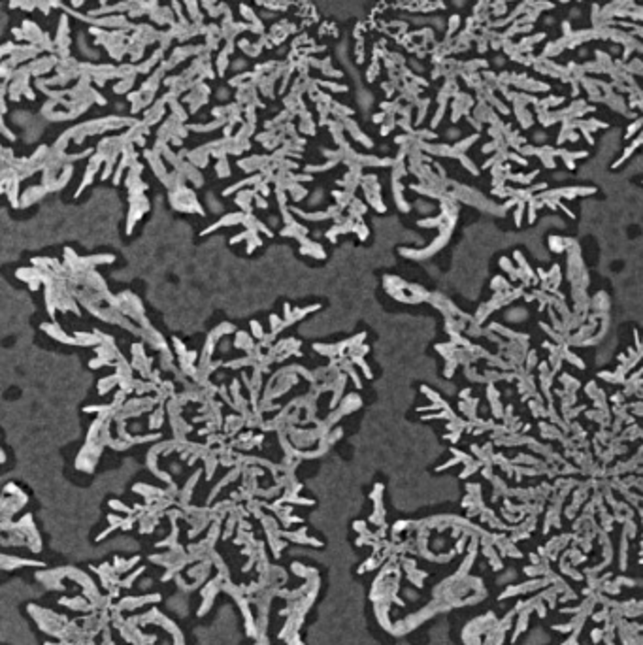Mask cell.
Segmentation results:
<instances>
[{"instance_id":"obj_1","label":"cell","mask_w":643,"mask_h":645,"mask_svg":"<svg viewBox=\"0 0 643 645\" xmlns=\"http://www.w3.org/2000/svg\"><path fill=\"white\" fill-rule=\"evenodd\" d=\"M170 202H172V206L178 209V211H183V213L204 215V209H202L200 202H198V198H196V194H194L191 189H187V187H181V189L170 191Z\"/></svg>"},{"instance_id":"obj_2","label":"cell","mask_w":643,"mask_h":645,"mask_svg":"<svg viewBox=\"0 0 643 645\" xmlns=\"http://www.w3.org/2000/svg\"><path fill=\"white\" fill-rule=\"evenodd\" d=\"M149 209V200L145 198V194H130V211H129V221H127V232H132L134 229V225L140 219H142V215L145 213Z\"/></svg>"},{"instance_id":"obj_3","label":"cell","mask_w":643,"mask_h":645,"mask_svg":"<svg viewBox=\"0 0 643 645\" xmlns=\"http://www.w3.org/2000/svg\"><path fill=\"white\" fill-rule=\"evenodd\" d=\"M17 278H19L21 281H25L32 291H38V289H40V283H43L42 270H40V268H36V266H30V268H19V270H17Z\"/></svg>"},{"instance_id":"obj_4","label":"cell","mask_w":643,"mask_h":645,"mask_svg":"<svg viewBox=\"0 0 643 645\" xmlns=\"http://www.w3.org/2000/svg\"><path fill=\"white\" fill-rule=\"evenodd\" d=\"M40 329H42L43 332H47V334H49L53 340H57V342H63V344H66V345H78L76 336H68L65 330L59 329L57 322H43Z\"/></svg>"},{"instance_id":"obj_5","label":"cell","mask_w":643,"mask_h":645,"mask_svg":"<svg viewBox=\"0 0 643 645\" xmlns=\"http://www.w3.org/2000/svg\"><path fill=\"white\" fill-rule=\"evenodd\" d=\"M245 215H247L245 211H238V213L223 215L221 219L215 223V225H209L207 229H204L202 236H206V234H209V232H213V230H217V229H221V227H234V225H240V223H243Z\"/></svg>"},{"instance_id":"obj_6","label":"cell","mask_w":643,"mask_h":645,"mask_svg":"<svg viewBox=\"0 0 643 645\" xmlns=\"http://www.w3.org/2000/svg\"><path fill=\"white\" fill-rule=\"evenodd\" d=\"M300 253L302 255H306V257L319 258V260H323V258L327 257V253H325V249H323V245L317 244V242H311V240H307V238L300 240Z\"/></svg>"},{"instance_id":"obj_7","label":"cell","mask_w":643,"mask_h":645,"mask_svg":"<svg viewBox=\"0 0 643 645\" xmlns=\"http://www.w3.org/2000/svg\"><path fill=\"white\" fill-rule=\"evenodd\" d=\"M234 345H236L238 349L245 351L247 355H251V353H255L258 349V344L255 342V338L251 336L249 332H243V330L236 332V342H234Z\"/></svg>"},{"instance_id":"obj_8","label":"cell","mask_w":643,"mask_h":645,"mask_svg":"<svg viewBox=\"0 0 643 645\" xmlns=\"http://www.w3.org/2000/svg\"><path fill=\"white\" fill-rule=\"evenodd\" d=\"M307 232H309V230H307L306 227L302 225V223L293 221V223H289V225H285V227L281 229V236H285V238H296V240H304V238H307Z\"/></svg>"},{"instance_id":"obj_9","label":"cell","mask_w":643,"mask_h":645,"mask_svg":"<svg viewBox=\"0 0 643 645\" xmlns=\"http://www.w3.org/2000/svg\"><path fill=\"white\" fill-rule=\"evenodd\" d=\"M45 193H47V189H45V187H40V185L30 187L29 191H25V193H23V196H21V208H27V206H30V204L38 202L40 198H43V196H45Z\"/></svg>"},{"instance_id":"obj_10","label":"cell","mask_w":643,"mask_h":645,"mask_svg":"<svg viewBox=\"0 0 643 645\" xmlns=\"http://www.w3.org/2000/svg\"><path fill=\"white\" fill-rule=\"evenodd\" d=\"M360 404H362V402H360V398H358L357 394H347V396L342 400V404H340V408L338 409L342 411L343 415H349V413H353L355 409L360 408Z\"/></svg>"},{"instance_id":"obj_11","label":"cell","mask_w":643,"mask_h":645,"mask_svg":"<svg viewBox=\"0 0 643 645\" xmlns=\"http://www.w3.org/2000/svg\"><path fill=\"white\" fill-rule=\"evenodd\" d=\"M255 194H257L255 189H253V191H242V193L238 194L236 204L242 208V211H245V213H251V211H253V204H251V200H255Z\"/></svg>"},{"instance_id":"obj_12","label":"cell","mask_w":643,"mask_h":645,"mask_svg":"<svg viewBox=\"0 0 643 645\" xmlns=\"http://www.w3.org/2000/svg\"><path fill=\"white\" fill-rule=\"evenodd\" d=\"M243 424H245V421H243L242 415H236V413H234V415H229L227 419H225V434H227V436L236 434Z\"/></svg>"},{"instance_id":"obj_13","label":"cell","mask_w":643,"mask_h":645,"mask_svg":"<svg viewBox=\"0 0 643 645\" xmlns=\"http://www.w3.org/2000/svg\"><path fill=\"white\" fill-rule=\"evenodd\" d=\"M74 336L78 340V345H100V336L96 330L93 334L91 332H76Z\"/></svg>"},{"instance_id":"obj_14","label":"cell","mask_w":643,"mask_h":645,"mask_svg":"<svg viewBox=\"0 0 643 645\" xmlns=\"http://www.w3.org/2000/svg\"><path fill=\"white\" fill-rule=\"evenodd\" d=\"M115 385H119V378H117V373H112V375H108V378H102V380L98 381V393L100 394L110 393Z\"/></svg>"},{"instance_id":"obj_15","label":"cell","mask_w":643,"mask_h":645,"mask_svg":"<svg viewBox=\"0 0 643 645\" xmlns=\"http://www.w3.org/2000/svg\"><path fill=\"white\" fill-rule=\"evenodd\" d=\"M294 213L300 215L302 219H306V221H327V219H332L329 213V209H325V211H317V213H307V211H302V209H294Z\"/></svg>"},{"instance_id":"obj_16","label":"cell","mask_w":643,"mask_h":645,"mask_svg":"<svg viewBox=\"0 0 643 645\" xmlns=\"http://www.w3.org/2000/svg\"><path fill=\"white\" fill-rule=\"evenodd\" d=\"M313 349L317 353H321L325 357H330V358H336L340 357V353H338V345L334 344H313Z\"/></svg>"},{"instance_id":"obj_17","label":"cell","mask_w":643,"mask_h":645,"mask_svg":"<svg viewBox=\"0 0 643 645\" xmlns=\"http://www.w3.org/2000/svg\"><path fill=\"white\" fill-rule=\"evenodd\" d=\"M234 327H232V325H230V322H223V325H219V327H217V329L213 330V332H209V336L213 338L215 342H219V340H221V338H225L227 336V334H230V332H234Z\"/></svg>"},{"instance_id":"obj_18","label":"cell","mask_w":643,"mask_h":645,"mask_svg":"<svg viewBox=\"0 0 643 645\" xmlns=\"http://www.w3.org/2000/svg\"><path fill=\"white\" fill-rule=\"evenodd\" d=\"M287 191H289V193H291V196H293V200H302V198H306L307 196V191L306 189H304V187L302 185H296V183H293V181H291V183H289V187H287Z\"/></svg>"},{"instance_id":"obj_19","label":"cell","mask_w":643,"mask_h":645,"mask_svg":"<svg viewBox=\"0 0 643 645\" xmlns=\"http://www.w3.org/2000/svg\"><path fill=\"white\" fill-rule=\"evenodd\" d=\"M245 242H247V253H253V251L257 249V247H260V245H262V240H260L258 232H255V230H249V236H247V240H245Z\"/></svg>"},{"instance_id":"obj_20","label":"cell","mask_w":643,"mask_h":645,"mask_svg":"<svg viewBox=\"0 0 643 645\" xmlns=\"http://www.w3.org/2000/svg\"><path fill=\"white\" fill-rule=\"evenodd\" d=\"M163 421H165V409L158 408V409H155V411H153V415H151L149 426L151 428H158V426L163 424Z\"/></svg>"},{"instance_id":"obj_21","label":"cell","mask_w":643,"mask_h":645,"mask_svg":"<svg viewBox=\"0 0 643 645\" xmlns=\"http://www.w3.org/2000/svg\"><path fill=\"white\" fill-rule=\"evenodd\" d=\"M353 232H355V234L358 236V240H362V242H364L366 238H368V227H366L362 221L355 223V229H353Z\"/></svg>"},{"instance_id":"obj_22","label":"cell","mask_w":643,"mask_h":645,"mask_svg":"<svg viewBox=\"0 0 643 645\" xmlns=\"http://www.w3.org/2000/svg\"><path fill=\"white\" fill-rule=\"evenodd\" d=\"M251 334H253V338H257L258 342L266 336L264 330H262V327H260V322L258 321H251Z\"/></svg>"},{"instance_id":"obj_23","label":"cell","mask_w":643,"mask_h":645,"mask_svg":"<svg viewBox=\"0 0 643 645\" xmlns=\"http://www.w3.org/2000/svg\"><path fill=\"white\" fill-rule=\"evenodd\" d=\"M217 176H219V178H229L230 176V168L225 160H221V163L217 165Z\"/></svg>"},{"instance_id":"obj_24","label":"cell","mask_w":643,"mask_h":645,"mask_svg":"<svg viewBox=\"0 0 643 645\" xmlns=\"http://www.w3.org/2000/svg\"><path fill=\"white\" fill-rule=\"evenodd\" d=\"M253 202H255V206H257V208H260V209L268 208V202H266V198H264V196H260L258 193L255 194V200H253Z\"/></svg>"}]
</instances>
